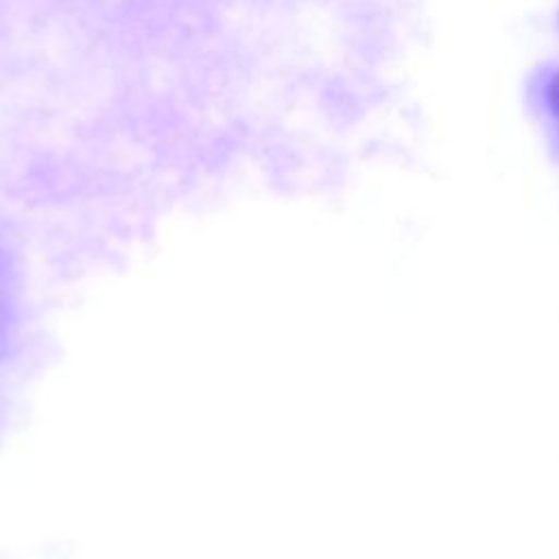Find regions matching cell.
Segmentation results:
<instances>
[{
  "instance_id": "6da1fadb",
  "label": "cell",
  "mask_w": 559,
  "mask_h": 559,
  "mask_svg": "<svg viewBox=\"0 0 559 559\" xmlns=\"http://www.w3.org/2000/svg\"><path fill=\"white\" fill-rule=\"evenodd\" d=\"M546 103L552 116L559 118V72H555L546 85Z\"/></svg>"
}]
</instances>
